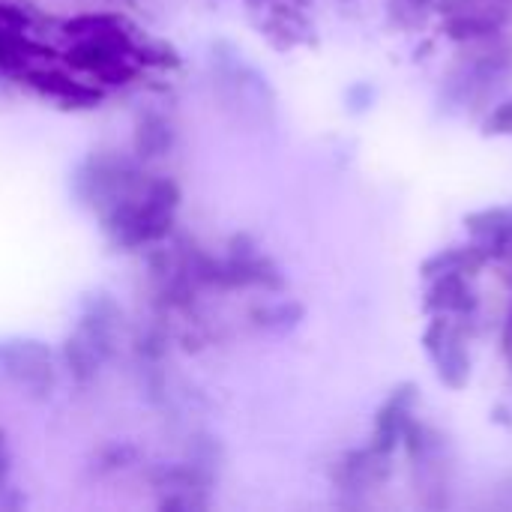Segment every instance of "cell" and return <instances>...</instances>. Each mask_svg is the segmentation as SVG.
<instances>
[{
  "label": "cell",
  "instance_id": "obj_1",
  "mask_svg": "<svg viewBox=\"0 0 512 512\" xmlns=\"http://www.w3.org/2000/svg\"><path fill=\"white\" fill-rule=\"evenodd\" d=\"M423 348L429 360L435 363V372L444 387L450 390H465L471 381V357L465 351V342L459 330L450 327L447 315H435L432 324L423 333Z\"/></svg>",
  "mask_w": 512,
  "mask_h": 512
},
{
  "label": "cell",
  "instance_id": "obj_2",
  "mask_svg": "<svg viewBox=\"0 0 512 512\" xmlns=\"http://www.w3.org/2000/svg\"><path fill=\"white\" fill-rule=\"evenodd\" d=\"M414 405H417V387L414 384H399L384 399V405L378 408V417H375V429H372V450H378L384 456L396 453V447L402 444L405 429L414 417Z\"/></svg>",
  "mask_w": 512,
  "mask_h": 512
},
{
  "label": "cell",
  "instance_id": "obj_3",
  "mask_svg": "<svg viewBox=\"0 0 512 512\" xmlns=\"http://www.w3.org/2000/svg\"><path fill=\"white\" fill-rule=\"evenodd\" d=\"M423 309L432 315H468L477 309V294L465 273H441L432 276Z\"/></svg>",
  "mask_w": 512,
  "mask_h": 512
},
{
  "label": "cell",
  "instance_id": "obj_4",
  "mask_svg": "<svg viewBox=\"0 0 512 512\" xmlns=\"http://www.w3.org/2000/svg\"><path fill=\"white\" fill-rule=\"evenodd\" d=\"M489 258H492V252H489L483 243L450 246V249H441V252H435L432 258H426L423 267H420V273H423L426 279L441 276V273H465V276H474Z\"/></svg>",
  "mask_w": 512,
  "mask_h": 512
},
{
  "label": "cell",
  "instance_id": "obj_5",
  "mask_svg": "<svg viewBox=\"0 0 512 512\" xmlns=\"http://www.w3.org/2000/svg\"><path fill=\"white\" fill-rule=\"evenodd\" d=\"M483 135H512V96L495 105V111L483 120Z\"/></svg>",
  "mask_w": 512,
  "mask_h": 512
}]
</instances>
